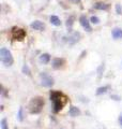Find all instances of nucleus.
<instances>
[{
    "label": "nucleus",
    "mask_w": 122,
    "mask_h": 129,
    "mask_svg": "<svg viewBox=\"0 0 122 129\" xmlns=\"http://www.w3.org/2000/svg\"><path fill=\"white\" fill-rule=\"evenodd\" d=\"M73 21H74V17H73V16H71V17H70V18H69L68 21H67V26H68L69 29H70V28L73 26V23H74Z\"/></svg>",
    "instance_id": "nucleus-19"
},
{
    "label": "nucleus",
    "mask_w": 122,
    "mask_h": 129,
    "mask_svg": "<svg viewBox=\"0 0 122 129\" xmlns=\"http://www.w3.org/2000/svg\"><path fill=\"white\" fill-rule=\"evenodd\" d=\"M69 115L72 116V117H76V116H79L80 115V110L78 108H76L74 106H72L69 110Z\"/></svg>",
    "instance_id": "nucleus-10"
},
{
    "label": "nucleus",
    "mask_w": 122,
    "mask_h": 129,
    "mask_svg": "<svg viewBox=\"0 0 122 129\" xmlns=\"http://www.w3.org/2000/svg\"><path fill=\"white\" fill-rule=\"evenodd\" d=\"M93 8H94L95 10H108L109 6L106 5V3H104V2H97L93 6Z\"/></svg>",
    "instance_id": "nucleus-13"
},
{
    "label": "nucleus",
    "mask_w": 122,
    "mask_h": 129,
    "mask_svg": "<svg viewBox=\"0 0 122 129\" xmlns=\"http://www.w3.org/2000/svg\"><path fill=\"white\" fill-rule=\"evenodd\" d=\"M1 129H9V127H8L7 118H2L1 119Z\"/></svg>",
    "instance_id": "nucleus-18"
},
{
    "label": "nucleus",
    "mask_w": 122,
    "mask_h": 129,
    "mask_svg": "<svg viewBox=\"0 0 122 129\" xmlns=\"http://www.w3.org/2000/svg\"><path fill=\"white\" fill-rule=\"evenodd\" d=\"M119 122H120V125L122 126V114L120 115V117H119Z\"/></svg>",
    "instance_id": "nucleus-24"
},
{
    "label": "nucleus",
    "mask_w": 122,
    "mask_h": 129,
    "mask_svg": "<svg viewBox=\"0 0 122 129\" xmlns=\"http://www.w3.org/2000/svg\"><path fill=\"white\" fill-rule=\"evenodd\" d=\"M40 79H41V84H42V86H44V87L50 88L54 85V79H52L49 74H47L46 72H42V73L40 74Z\"/></svg>",
    "instance_id": "nucleus-4"
},
{
    "label": "nucleus",
    "mask_w": 122,
    "mask_h": 129,
    "mask_svg": "<svg viewBox=\"0 0 122 129\" xmlns=\"http://www.w3.org/2000/svg\"><path fill=\"white\" fill-rule=\"evenodd\" d=\"M90 22H91L92 24H95V25H97V24L100 23V18L96 17V16H92V17L90 18Z\"/></svg>",
    "instance_id": "nucleus-20"
},
{
    "label": "nucleus",
    "mask_w": 122,
    "mask_h": 129,
    "mask_svg": "<svg viewBox=\"0 0 122 129\" xmlns=\"http://www.w3.org/2000/svg\"><path fill=\"white\" fill-rule=\"evenodd\" d=\"M111 98H113L115 100H117V101H119V100H121V97L116 96V95H111Z\"/></svg>",
    "instance_id": "nucleus-22"
},
{
    "label": "nucleus",
    "mask_w": 122,
    "mask_h": 129,
    "mask_svg": "<svg viewBox=\"0 0 122 129\" xmlns=\"http://www.w3.org/2000/svg\"><path fill=\"white\" fill-rule=\"evenodd\" d=\"M49 21H50V23H51L54 26H60V25H61L60 18L58 17V16H56V15H51L50 18H49Z\"/></svg>",
    "instance_id": "nucleus-14"
},
{
    "label": "nucleus",
    "mask_w": 122,
    "mask_h": 129,
    "mask_svg": "<svg viewBox=\"0 0 122 129\" xmlns=\"http://www.w3.org/2000/svg\"><path fill=\"white\" fill-rule=\"evenodd\" d=\"M108 89H109V86H108V85L103 86V87H99V88L96 89V95H97V96L103 95V94H105V92H106Z\"/></svg>",
    "instance_id": "nucleus-15"
},
{
    "label": "nucleus",
    "mask_w": 122,
    "mask_h": 129,
    "mask_svg": "<svg viewBox=\"0 0 122 129\" xmlns=\"http://www.w3.org/2000/svg\"><path fill=\"white\" fill-rule=\"evenodd\" d=\"M116 12L118 14H122V6L121 5H116Z\"/></svg>",
    "instance_id": "nucleus-21"
},
{
    "label": "nucleus",
    "mask_w": 122,
    "mask_h": 129,
    "mask_svg": "<svg viewBox=\"0 0 122 129\" xmlns=\"http://www.w3.org/2000/svg\"><path fill=\"white\" fill-rule=\"evenodd\" d=\"M0 60H1L2 63L5 64L6 67H10L13 64V62H14L13 56H12L11 52L8 50L7 47L0 48Z\"/></svg>",
    "instance_id": "nucleus-3"
},
{
    "label": "nucleus",
    "mask_w": 122,
    "mask_h": 129,
    "mask_svg": "<svg viewBox=\"0 0 122 129\" xmlns=\"http://www.w3.org/2000/svg\"><path fill=\"white\" fill-rule=\"evenodd\" d=\"M39 60H40V62L46 64V63H48V62L50 61V55L47 54V53H44V54H42V55L40 56Z\"/></svg>",
    "instance_id": "nucleus-12"
},
{
    "label": "nucleus",
    "mask_w": 122,
    "mask_h": 129,
    "mask_svg": "<svg viewBox=\"0 0 122 129\" xmlns=\"http://www.w3.org/2000/svg\"><path fill=\"white\" fill-rule=\"evenodd\" d=\"M23 73L24 74H27V75H30L31 74V71L29 69V67H28V64H24V67H23Z\"/></svg>",
    "instance_id": "nucleus-17"
},
{
    "label": "nucleus",
    "mask_w": 122,
    "mask_h": 129,
    "mask_svg": "<svg viewBox=\"0 0 122 129\" xmlns=\"http://www.w3.org/2000/svg\"><path fill=\"white\" fill-rule=\"evenodd\" d=\"M44 107V100L42 97H35L30 100L29 104H28V110L31 114H38L42 111Z\"/></svg>",
    "instance_id": "nucleus-2"
},
{
    "label": "nucleus",
    "mask_w": 122,
    "mask_h": 129,
    "mask_svg": "<svg viewBox=\"0 0 122 129\" xmlns=\"http://www.w3.org/2000/svg\"><path fill=\"white\" fill-rule=\"evenodd\" d=\"M12 37L13 39L15 40H18V41H23L24 39L26 37V32L24 29L22 28H13V30H12Z\"/></svg>",
    "instance_id": "nucleus-5"
},
{
    "label": "nucleus",
    "mask_w": 122,
    "mask_h": 129,
    "mask_svg": "<svg viewBox=\"0 0 122 129\" xmlns=\"http://www.w3.org/2000/svg\"><path fill=\"white\" fill-rule=\"evenodd\" d=\"M63 64H64V59L62 58H55L51 61V66L54 69H60V68H62Z\"/></svg>",
    "instance_id": "nucleus-7"
},
{
    "label": "nucleus",
    "mask_w": 122,
    "mask_h": 129,
    "mask_svg": "<svg viewBox=\"0 0 122 129\" xmlns=\"http://www.w3.org/2000/svg\"><path fill=\"white\" fill-rule=\"evenodd\" d=\"M17 119L19 122H23L24 120V109L20 107L19 110H18V113H17Z\"/></svg>",
    "instance_id": "nucleus-16"
},
{
    "label": "nucleus",
    "mask_w": 122,
    "mask_h": 129,
    "mask_svg": "<svg viewBox=\"0 0 122 129\" xmlns=\"http://www.w3.org/2000/svg\"><path fill=\"white\" fill-rule=\"evenodd\" d=\"M49 98L50 101L52 102V111H54V113L60 112V110H62L64 104L67 103V97L60 91L51 90Z\"/></svg>",
    "instance_id": "nucleus-1"
},
{
    "label": "nucleus",
    "mask_w": 122,
    "mask_h": 129,
    "mask_svg": "<svg viewBox=\"0 0 122 129\" xmlns=\"http://www.w3.org/2000/svg\"><path fill=\"white\" fill-rule=\"evenodd\" d=\"M111 35H112V38L115 40L122 39V29L121 28H115L111 32Z\"/></svg>",
    "instance_id": "nucleus-11"
},
{
    "label": "nucleus",
    "mask_w": 122,
    "mask_h": 129,
    "mask_svg": "<svg viewBox=\"0 0 122 129\" xmlns=\"http://www.w3.org/2000/svg\"><path fill=\"white\" fill-rule=\"evenodd\" d=\"M30 26H31V28H33L34 30H39V31H42V30L45 29V25H44L42 22H40V21L32 22Z\"/></svg>",
    "instance_id": "nucleus-8"
},
{
    "label": "nucleus",
    "mask_w": 122,
    "mask_h": 129,
    "mask_svg": "<svg viewBox=\"0 0 122 129\" xmlns=\"http://www.w3.org/2000/svg\"><path fill=\"white\" fill-rule=\"evenodd\" d=\"M79 38H80V34H79V32H74V34H72V36L69 37L68 42L70 44H75L76 42L79 41Z\"/></svg>",
    "instance_id": "nucleus-9"
},
{
    "label": "nucleus",
    "mask_w": 122,
    "mask_h": 129,
    "mask_svg": "<svg viewBox=\"0 0 122 129\" xmlns=\"http://www.w3.org/2000/svg\"><path fill=\"white\" fill-rule=\"evenodd\" d=\"M72 2H74V3H79L80 2V0H71Z\"/></svg>",
    "instance_id": "nucleus-23"
},
{
    "label": "nucleus",
    "mask_w": 122,
    "mask_h": 129,
    "mask_svg": "<svg viewBox=\"0 0 122 129\" xmlns=\"http://www.w3.org/2000/svg\"><path fill=\"white\" fill-rule=\"evenodd\" d=\"M79 23H80V25L83 26V28H84V29L86 30L87 32H91V31H92V28H91V26H90V22L88 21V18H87L85 15H81V16H80Z\"/></svg>",
    "instance_id": "nucleus-6"
}]
</instances>
